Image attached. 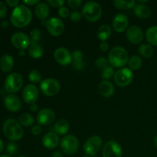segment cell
<instances>
[{
    "instance_id": "cell-1",
    "label": "cell",
    "mask_w": 157,
    "mask_h": 157,
    "mask_svg": "<svg viewBox=\"0 0 157 157\" xmlns=\"http://www.w3.org/2000/svg\"><path fill=\"white\" fill-rule=\"evenodd\" d=\"M32 20V13L27 6L19 5L12 11L10 15V21L15 27L25 28L29 25Z\"/></svg>"
},
{
    "instance_id": "cell-2",
    "label": "cell",
    "mask_w": 157,
    "mask_h": 157,
    "mask_svg": "<svg viewBox=\"0 0 157 157\" xmlns=\"http://www.w3.org/2000/svg\"><path fill=\"white\" fill-rule=\"evenodd\" d=\"M3 133L6 138L11 141L21 140L24 135V130L21 124L14 119H8L3 124Z\"/></svg>"
},
{
    "instance_id": "cell-3",
    "label": "cell",
    "mask_w": 157,
    "mask_h": 157,
    "mask_svg": "<svg viewBox=\"0 0 157 157\" xmlns=\"http://www.w3.org/2000/svg\"><path fill=\"white\" fill-rule=\"evenodd\" d=\"M129 55L124 48L116 46L110 49L108 54L109 64L113 67H121L128 63Z\"/></svg>"
},
{
    "instance_id": "cell-4",
    "label": "cell",
    "mask_w": 157,
    "mask_h": 157,
    "mask_svg": "<svg viewBox=\"0 0 157 157\" xmlns=\"http://www.w3.org/2000/svg\"><path fill=\"white\" fill-rule=\"evenodd\" d=\"M81 13L87 21L95 22L102 16V8L99 3L94 1H89L84 5Z\"/></svg>"
},
{
    "instance_id": "cell-5",
    "label": "cell",
    "mask_w": 157,
    "mask_h": 157,
    "mask_svg": "<svg viewBox=\"0 0 157 157\" xmlns=\"http://www.w3.org/2000/svg\"><path fill=\"white\" fill-rule=\"evenodd\" d=\"M23 85V78L18 73H12L8 75L5 81V90L10 94L18 92Z\"/></svg>"
},
{
    "instance_id": "cell-6",
    "label": "cell",
    "mask_w": 157,
    "mask_h": 157,
    "mask_svg": "<svg viewBox=\"0 0 157 157\" xmlns=\"http://www.w3.org/2000/svg\"><path fill=\"white\" fill-rule=\"evenodd\" d=\"M40 89L43 94L48 97H53L61 90L60 83L54 78H45L40 83Z\"/></svg>"
},
{
    "instance_id": "cell-7",
    "label": "cell",
    "mask_w": 157,
    "mask_h": 157,
    "mask_svg": "<svg viewBox=\"0 0 157 157\" xmlns=\"http://www.w3.org/2000/svg\"><path fill=\"white\" fill-rule=\"evenodd\" d=\"M61 151L67 155H74L77 153L79 147V142L73 135H66L60 143Z\"/></svg>"
},
{
    "instance_id": "cell-8",
    "label": "cell",
    "mask_w": 157,
    "mask_h": 157,
    "mask_svg": "<svg viewBox=\"0 0 157 157\" xmlns=\"http://www.w3.org/2000/svg\"><path fill=\"white\" fill-rule=\"evenodd\" d=\"M133 74L130 68H121L114 75V81L119 87H127L133 81Z\"/></svg>"
},
{
    "instance_id": "cell-9",
    "label": "cell",
    "mask_w": 157,
    "mask_h": 157,
    "mask_svg": "<svg viewBox=\"0 0 157 157\" xmlns=\"http://www.w3.org/2000/svg\"><path fill=\"white\" fill-rule=\"evenodd\" d=\"M102 147V139L98 136H93L86 140L84 145V151L87 156L96 154Z\"/></svg>"
},
{
    "instance_id": "cell-10",
    "label": "cell",
    "mask_w": 157,
    "mask_h": 157,
    "mask_svg": "<svg viewBox=\"0 0 157 157\" xmlns=\"http://www.w3.org/2000/svg\"><path fill=\"white\" fill-rule=\"evenodd\" d=\"M46 29L52 36H60L64 31V25L63 21L57 17H52L46 21Z\"/></svg>"
},
{
    "instance_id": "cell-11",
    "label": "cell",
    "mask_w": 157,
    "mask_h": 157,
    "mask_svg": "<svg viewBox=\"0 0 157 157\" xmlns=\"http://www.w3.org/2000/svg\"><path fill=\"white\" fill-rule=\"evenodd\" d=\"M122 147L115 140H109L103 149V157H122Z\"/></svg>"
},
{
    "instance_id": "cell-12",
    "label": "cell",
    "mask_w": 157,
    "mask_h": 157,
    "mask_svg": "<svg viewBox=\"0 0 157 157\" xmlns=\"http://www.w3.org/2000/svg\"><path fill=\"white\" fill-rule=\"evenodd\" d=\"M11 41L12 44L20 51H25V49L29 48V45L31 44L30 38L23 32H15V34H13L11 38Z\"/></svg>"
},
{
    "instance_id": "cell-13",
    "label": "cell",
    "mask_w": 157,
    "mask_h": 157,
    "mask_svg": "<svg viewBox=\"0 0 157 157\" xmlns=\"http://www.w3.org/2000/svg\"><path fill=\"white\" fill-rule=\"evenodd\" d=\"M39 96L38 87L34 84H28L22 91V99L26 104H35Z\"/></svg>"
},
{
    "instance_id": "cell-14",
    "label": "cell",
    "mask_w": 157,
    "mask_h": 157,
    "mask_svg": "<svg viewBox=\"0 0 157 157\" xmlns=\"http://www.w3.org/2000/svg\"><path fill=\"white\" fill-rule=\"evenodd\" d=\"M54 58L58 64L63 66L68 65L72 62L71 54L65 48H58L54 52Z\"/></svg>"
},
{
    "instance_id": "cell-15",
    "label": "cell",
    "mask_w": 157,
    "mask_h": 157,
    "mask_svg": "<svg viewBox=\"0 0 157 157\" xmlns=\"http://www.w3.org/2000/svg\"><path fill=\"white\" fill-rule=\"evenodd\" d=\"M55 113L52 109L44 108L40 110L37 115V122L40 126H47L55 121Z\"/></svg>"
},
{
    "instance_id": "cell-16",
    "label": "cell",
    "mask_w": 157,
    "mask_h": 157,
    "mask_svg": "<svg viewBox=\"0 0 157 157\" xmlns=\"http://www.w3.org/2000/svg\"><path fill=\"white\" fill-rule=\"evenodd\" d=\"M3 103H4V106L6 107V108L9 111L14 112V113L19 111L22 107L21 100L18 98V97L15 94H12L7 95L4 98Z\"/></svg>"
},
{
    "instance_id": "cell-17",
    "label": "cell",
    "mask_w": 157,
    "mask_h": 157,
    "mask_svg": "<svg viewBox=\"0 0 157 157\" xmlns=\"http://www.w3.org/2000/svg\"><path fill=\"white\" fill-rule=\"evenodd\" d=\"M127 38L130 43L138 44L144 39V33L142 29L136 25H132L127 29Z\"/></svg>"
},
{
    "instance_id": "cell-18",
    "label": "cell",
    "mask_w": 157,
    "mask_h": 157,
    "mask_svg": "<svg viewBox=\"0 0 157 157\" xmlns=\"http://www.w3.org/2000/svg\"><path fill=\"white\" fill-rule=\"evenodd\" d=\"M113 28L117 32H124L127 29L129 25V19L124 14H117L113 17Z\"/></svg>"
},
{
    "instance_id": "cell-19",
    "label": "cell",
    "mask_w": 157,
    "mask_h": 157,
    "mask_svg": "<svg viewBox=\"0 0 157 157\" xmlns=\"http://www.w3.org/2000/svg\"><path fill=\"white\" fill-rule=\"evenodd\" d=\"M59 136L57 133H54V132L46 133L42 138L43 146L48 150H53V149L56 148L59 145Z\"/></svg>"
},
{
    "instance_id": "cell-20",
    "label": "cell",
    "mask_w": 157,
    "mask_h": 157,
    "mask_svg": "<svg viewBox=\"0 0 157 157\" xmlns=\"http://www.w3.org/2000/svg\"><path fill=\"white\" fill-rule=\"evenodd\" d=\"M114 86L110 81H102L98 86V91L104 98H110L114 94Z\"/></svg>"
},
{
    "instance_id": "cell-21",
    "label": "cell",
    "mask_w": 157,
    "mask_h": 157,
    "mask_svg": "<svg viewBox=\"0 0 157 157\" xmlns=\"http://www.w3.org/2000/svg\"><path fill=\"white\" fill-rule=\"evenodd\" d=\"M134 14L141 19H147L151 16L152 12L147 5L139 3L134 7Z\"/></svg>"
},
{
    "instance_id": "cell-22",
    "label": "cell",
    "mask_w": 157,
    "mask_h": 157,
    "mask_svg": "<svg viewBox=\"0 0 157 157\" xmlns=\"http://www.w3.org/2000/svg\"><path fill=\"white\" fill-rule=\"evenodd\" d=\"M49 12V7L45 2H39L35 9V15L40 20H45L48 16Z\"/></svg>"
},
{
    "instance_id": "cell-23",
    "label": "cell",
    "mask_w": 157,
    "mask_h": 157,
    "mask_svg": "<svg viewBox=\"0 0 157 157\" xmlns=\"http://www.w3.org/2000/svg\"><path fill=\"white\" fill-rule=\"evenodd\" d=\"M14 66V60L11 55H5L0 59V68L3 72H9Z\"/></svg>"
},
{
    "instance_id": "cell-24",
    "label": "cell",
    "mask_w": 157,
    "mask_h": 157,
    "mask_svg": "<svg viewBox=\"0 0 157 157\" xmlns=\"http://www.w3.org/2000/svg\"><path fill=\"white\" fill-rule=\"evenodd\" d=\"M55 133L58 135H65L69 130V124L66 120L60 119L55 124L54 126Z\"/></svg>"
},
{
    "instance_id": "cell-25",
    "label": "cell",
    "mask_w": 157,
    "mask_h": 157,
    "mask_svg": "<svg viewBox=\"0 0 157 157\" xmlns=\"http://www.w3.org/2000/svg\"><path fill=\"white\" fill-rule=\"evenodd\" d=\"M112 31L111 28L108 25H103L98 29V32H97V36L98 39L101 40V41H106L110 38Z\"/></svg>"
},
{
    "instance_id": "cell-26",
    "label": "cell",
    "mask_w": 157,
    "mask_h": 157,
    "mask_svg": "<svg viewBox=\"0 0 157 157\" xmlns=\"http://www.w3.org/2000/svg\"><path fill=\"white\" fill-rule=\"evenodd\" d=\"M146 39L152 45L157 46V26H152L147 29Z\"/></svg>"
},
{
    "instance_id": "cell-27",
    "label": "cell",
    "mask_w": 157,
    "mask_h": 157,
    "mask_svg": "<svg viewBox=\"0 0 157 157\" xmlns=\"http://www.w3.org/2000/svg\"><path fill=\"white\" fill-rule=\"evenodd\" d=\"M28 54L32 58H40L44 54V50L39 44H31L28 48Z\"/></svg>"
},
{
    "instance_id": "cell-28",
    "label": "cell",
    "mask_w": 157,
    "mask_h": 157,
    "mask_svg": "<svg viewBox=\"0 0 157 157\" xmlns=\"http://www.w3.org/2000/svg\"><path fill=\"white\" fill-rule=\"evenodd\" d=\"M113 5L118 9H134L136 6L135 1H126V0H114Z\"/></svg>"
},
{
    "instance_id": "cell-29",
    "label": "cell",
    "mask_w": 157,
    "mask_h": 157,
    "mask_svg": "<svg viewBox=\"0 0 157 157\" xmlns=\"http://www.w3.org/2000/svg\"><path fill=\"white\" fill-rule=\"evenodd\" d=\"M142 58L138 55H133L129 58L128 65L130 70H138L142 66Z\"/></svg>"
},
{
    "instance_id": "cell-30",
    "label": "cell",
    "mask_w": 157,
    "mask_h": 157,
    "mask_svg": "<svg viewBox=\"0 0 157 157\" xmlns=\"http://www.w3.org/2000/svg\"><path fill=\"white\" fill-rule=\"evenodd\" d=\"M138 52L144 58H150L153 55L154 51H153V47L150 44H143L138 48Z\"/></svg>"
},
{
    "instance_id": "cell-31",
    "label": "cell",
    "mask_w": 157,
    "mask_h": 157,
    "mask_svg": "<svg viewBox=\"0 0 157 157\" xmlns=\"http://www.w3.org/2000/svg\"><path fill=\"white\" fill-rule=\"evenodd\" d=\"M34 122H35V119H34L33 117L27 113H22V114L19 117V119H18V123H19L21 126H24V127H29V126H32V124H34Z\"/></svg>"
},
{
    "instance_id": "cell-32",
    "label": "cell",
    "mask_w": 157,
    "mask_h": 157,
    "mask_svg": "<svg viewBox=\"0 0 157 157\" xmlns=\"http://www.w3.org/2000/svg\"><path fill=\"white\" fill-rule=\"evenodd\" d=\"M115 75L114 69L112 66H107L106 68L101 71V78L104 79V81H107L113 78Z\"/></svg>"
},
{
    "instance_id": "cell-33",
    "label": "cell",
    "mask_w": 157,
    "mask_h": 157,
    "mask_svg": "<svg viewBox=\"0 0 157 157\" xmlns=\"http://www.w3.org/2000/svg\"><path fill=\"white\" fill-rule=\"evenodd\" d=\"M41 38V31L38 29H34L31 32V44H38Z\"/></svg>"
},
{
    "instance_id": "cell-34",
    "label": "cell",
    "mask_w": 157,
    "mask_h": 157,
    "mask_svg": "<svg viewBox=\"0 0 157 157\" xmlns=\"http://www.w3.org/2000/svg\"><path fill=\"white\" fill-rule=\"evenodd\" d=\"M29 80L32 83H38L41 81V75L38 71L33 70L29 72Z\"/></svg>"
},
{
    "instance_id": "cell-35",
    "label": "cell",
    "mask_w": 157,
    "mask_h": 157,
    "mask_svg": "<svg viewBox=\"0 0 157 157\" xmlns=\"http://www.w3.org/2000/svg\"><path fill=\"white\" fill-rule=\"evenodd\" d=\"M6 151L10 156H13L18 151V147L14 141H11L6 146Z\"/></svg>"
},
{
    "instance_id": "cell-36",
    "label": "cell",
    "mask_w": 157,
    "mask_h": 157,
    "mask_svg": "<svg viewBox=\"0 0 157 157\" xmlns=\"http://www.w3.org/2000/svg\"><path fill=\"white\" fill-rule=\"evenodd\" d=\"M108 64V59L104 58V57H101V58H98V59L96 60V61H95V65H96V67L101 71L104 70V68H106L107 66H109Z\"/></svg>"
},
{
    "instance_id": "cell-37",
    "label": "cell",
    "mask_w": 157,
    "mask_h": 157,
    "mask_svg": "<svg viewBox=\"0 0 157 157\" xmlns=\"http://www.w3.org/2000/svg\"><path fill=\"white\" fill-rule=\"evenodd\" d=\"M72 61L73 64H77V63H81L83 61V53L79 50H75L71 54Z\"/></svg>"
},
{
    "instance_id": "cell-38",
    "label": "cell",
    "mask_w": 157,
    "mask_h": 157,
    "mask_svg": "<svg viewBox=\"0 0 157 157\" xmlns=\"http://www.w3.org/2000/svg\"><path fill=\"white\" fill-rule=\"evenodd\" d=\"M46 2L48 5H50L51 6L55 8H61L64 6L65 1L64 0H47Z\"/></svg>"
},
{
    "instance_id": "cell-39",
    "label": "cell",
    "mask_w": 157,
    "mask_h": 157,
    "mask_svg": "<svg viewBox=\"0 0 157 157\" xmlns=\"http://www.w3.org/2000/svg\"><path fill=\"white\" fill-rule=\"evenodd\" d=\"M82 16L83 15L81 12H78V11H75V12H72L71 13L70 19L73 22H78L79 21H81Z\"/></svg>"
},
{
    "instance_id": "cell-40",
    "label": "cell",
    "mask_w": 157,
    "mask_h": 157,
    "mask_svg": "<svg viewBox=\"0 0 157 157\" xmlns=\"http://www.w3.org/2000/svg\"><path fill=\"white\" fill-rule=\"evenodd\" d=\"M70 10H69L67 7L63 6V7L60 8V9H58V15H59L61 18H66L68 16H70Z\"/></svg>"
},
{
    "instance_id": "cell-41",
    "label": "cell",
    "mask_w": 157,
    "mask_h": 157,
    "mask_svg": "<svg viewBox=\"0 0 157 157\" xmlns=\"http://www.w3.org/2000/svg\"><path fill=\"white\" fill-rule=\"evenodd\" d=\"M67 3L71 8L76 9L81 6L82 1L81 0H68V1H67Z\"/></svg>"
},
{
    "instance_id": "cell-42",
    "label": "cell",
    "mask_w": 157,
    "mask_h": 157,
    "mask_svg": "<svg viewBox=\"0 0 157 157\" xmlns=\"http://www.w3.org/2000/svg\"><path fill=\"white\" fill-rule=\"evenodd\" d=\"M31 132L34 136H39L42 133V128L40 125H35L32 127Z\"/></svg>"
},
{
    "instance_id": "cell-43",
    "label": "cell",
    "mask_w": 157,
    "mask_h": 157,
    "mask_svg": "<svg viewBox=\"0 0 157 157\" xmlns=\"http://www.w3.org/2000/svg\"><path fill=\"white\" fill-rule=\"evenodd\" d=\"M7 14V8L4 2L0 1V18H3L6 17Z\"/></svg>"
},
{
    "instance_id": "cell-44",
    "label": "cell",
    "mask_w": 157,
    "mask_h": 157,
    "mask_svg": "<svg viewBox=\"0 0 157 157\" xmlns=\"http://www.w3.org/2000/svg\"><path fill=\"white\" fill-rule=\"evenodd\" d=\"M6 3L9 6V7H17L19 4L18 0H6Z\"/></svg>"
},
{
    "instance_id": "cell-45",
    "label": "cell",
    "mask_w": 157,
    "mask_h": 157,
    "mask_svg": "<svg viewBox=\"0 0 157 157\" xmlns=\"http://www.w3.org/2000/svg\"><path fill=\"white\" fill-rule=\"evenodd\" d=\"M109 48V44L108 43L106 42V41H103L100 44V49H101V52H107V49Z\"/></svg>"
},
{
    "instance_id": "cell-46",
    "label": "cell",
    "mask_w": 157,
    "mask_h": 157,
    "mask_svg": "<svg viewBox=\"0 0 157 157\" xmlns=\"http://www.w3.org/2000/svg\"><path fill=\"white\" fill-rule=\"evenodd\" d=\"M22 2L24 3V5H27V6H34V5H38L39 3L38 0H30V1H24L23 0Z\"/></svg>"
},
{
    "instance_id": "cell-47",
    "label": "cell",
    "mask_w": 157,
    "mask_h": 157,
    "mask_svg": "<svg viewBox=\"0 0 157 157\" xmlns=\"http://www.w3.org/2000/svg\"><path fill=\"white\" fill-rule=\"evenodd\" d=\"M73 66L75 67V69L77 70H82L84 67V63L81 62V63H77V64H73Z\"/></svg>"
},
{
    "instance_id": "cell-48",
    "label": "cell",
    "mask_w": 157,
    "mask_h": 157,
    "mask_svg": "<svg viewBox=\"0 0 157 157\" xmlns=\"http://www.w3.org/2000/svg\"><path fill=\"white\" fill-rule=\"evenodd\" d=\"M29 109H30V110L32 112H36L37 110H38V105H37V104L35 103V104H30V107H29Z\"/></svg>"
},
{
    "instance_id": "cell-49",
    "label": "cell",
    "mask_w": 157,
    "mask_h": 157,
    "mask_svg": "<svg viewBox=\"0 0 157 157\" xmlns=\"http://www.w3.org/2000/svg\"><path fill=\"white\" fill-rule=\"evenodd\" d=\"M52 157H63L62 153L59 151H55V153H53Z\"/></svg>"
},
{
    "instance_id": "cell-50",
    "label": "cell",
    "mask_w": 157,
    "mask_h": 157,
    "mask_svg": "<svg viewBox=\"0 0 157 157\" xmlns=\"http://www.w3.org/2000/svg\"><path fill=\"white\" fill-rule=\"evenodd\" d=\"M1 25L3 29H6V28L9 27V22H8V21H6V20H4V21H2Z\"/></svg>"
},
{
    "instance_id": "cell-51",
    "label": "cell",
    "mask_w": 157,
    "mask_h": 157,
    "mask_svg": "<svg viewBox=\"0 0 157 157\" xmlns=\"http://www.w3.org/2000/svg\"><path fill=\"white\" fill-rule=\"evenodd\" d=\"M3 150H4V144H3L2 140L0 139V153H2Z\"/></svg>"
},
{
    "instance_id": "cell-52",
    "label": "cell",
    "mask_w": 157,
    "mask_h": 157,
    "mask_svg": "<svg viewBox=\"0 0 157 157\" xmlns=\"http://www.w3.org/2000/svg\"><path fill=\"white\" fill-rule=\"evenodd\" d=\"M19 55L20 56H25V52L24 50L19 51Z\"/></svg>"
},
{
    "instance_id": "cell-53",
    "label": "cell",
    "mask_w": 157,
    "mask_h": 157,
    "mask_svg": "<svg viewBox=\"0 0 157 157\" xmlns=\"http://www.w3.org/2000/svg\"><path fill=\"white\" fill-rule=\"evenodd\" d=\"M154 145H155V147H156L157 148V135H156V136L155 137V139H154Z\"/></svg>"
},
{
    "instance_id": "cell-54",
    "label": "cell",
    "mask_w": 157,
    "mask_h": 157,
    "mask_svg": "<svg viewBox=\"0 0 157 157\" xmlns=\"http://www.w3.org/2000/svg\"><path fill=\"white\" fill-rule=\"evenodd\" d=\"M0 157H11V156H9V155H2V156H0Z\"/></svg>"
},
{
    "instance_id": "cell-55",
    "label": "cell",
    "mask_w": 157,
    "mask_h": 157,
    "mask_svg": "<svg viewBox=\"0 0 157 157\" xmlns=\"http://www.w3.org/2000/svg\"><path fill=\"white\" fill-rule=\"evenodd\" d=\"M83 157H90V156H83Z\"/></svg>"
},
{
    "instance_id": "cell-56",
    "label": "cell",
    "mask_w": 157,
    "mask_h": 157,
    "mask_svg": "<svg viewBox=\"0 0 157 157\" xmlns=\"http://www.w3.org/2000/svg\"><path fill=\"white\" fill-rule=\"evenodd\" d=\"M18 157H25V156H18Z\"/></svg>"
},
{
    "instance_id": "cell-57",
    "label": "cell",
    "mask_w": 157,
    "mask_h": 157,
    "mask_svg": "<svg viewBox=\"0 0 157 157\" xmlns=\"http://www.w3.org/2000/svg\"><path fill=\"white\" fill-rule=\"evenodd\" d=\"M0 25H1V24H0Z\"/></svg>"
}]
</instances>
